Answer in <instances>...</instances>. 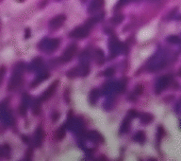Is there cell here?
I'll list each match as a JSON object with an SVG mask.
<instances>
[{
    "mask_svg": "<svg viewBox=\"0 0 181 161\" xmlns=\"http://www.w3.org/2000/svg\"><path fill=\"white\" fill-rule=\"evenodd\" d=\"M78 50V45L76 43H72L71 45H69L65 50L63 51L62 55H61V61L63 63H67V62H70L72 59L74 58L76 52Z\"/></svg>",
    "mask_w": 181,
    "mask_h": 161,
    "instance_id": "5",
    "label": "cell"
},
{
    "mask_svg": "<svg viewBox=\"0 0 181 161\" xmlns=\"http://www.w3.org/2000/svg\"><path fill=\"white\" fill-rule=\"evenodd\" d=\"M95 57L97 59V63H102L105 60V55H104V52L102 51V49L98 48L96 49V52H95Z\"/></svg>",
    "mask_w": 181,
    "mask_h": 161,
    "instance_id": "15",
    "label": "cell"
},
{
    "mask_svg": "<svg viewBox=\"0 0 181 161\" xmlns=\"http://www.w3.org/2000/svg\"><path fill=\"white\" fill-rule=\"evenodd\" d=\"M118 91V83H108L105 87H104V93L107 95L113 94Z\"/></svg>",
    "mask_w": 181,
    "mask_h": 161,
    "instance_id": "11",
    "label": "cell"
},
{
    "mask_svg": "<svg viewBox=\"0 0 181 161\" xmlns=\"http://www.w3.org/2000/svg\"><path fill=\"white\" fill-rule=\"evenodd\" d=\"M43 138H44V132L41 128H39L37 132H36V135H35V142H36V145H41L42 141H43Z\"/></svg>",
    "mask_w": 181,
    "mask_h": 161,
    "instance_id": "13",
    "label": "cell"
},
{
    "mask_svg": "<svg viewBox=\"0 0 181 161\" xmlns=\"http://www.w3.org/2000/svg\"><path fill=\"white\" fill-rule=\"evenodd\" d=\"M123 20H124V15H123V14H117V15L113 16L112 18H111V22H112L113 25H118V24H120Z\"/></svg>",
    "mask_w": 181,
    "mask_h": 161,
    "instance_id": "16",
    "label": "cell"
},
{
    "mask_svg": "<svg viewBox=\"0 0 181 161\" xmlns=\"http://www.w3.org/2000/svg\"><path fill=\"white\" fill-rule=\"evenodd\" d=\"M114 72H115L114 69L112 68H107V69L104 71V75H105L106 77H111V76H113Z\"/></svg>",
    "mask_w": 181,
    "mask_h": 161,
    "instance_id": "20",
    "label": "cell"
},
{
    "mask_svg": "<svg viewBox=\"0 0 181 161\" xmlns=\"http://www.w3.org/2000/svg\"><path fill=\"white\" fill-rule=\"evenodd\" d=\"M91 28H92V25H90L88 22H86L84 25L79 26L76 28H74L69 33V36L71 38H74V39H83L89 35Z\"/></svg>",
    "mask_w": 181,
    "mask_h": 161,
    "instance_id": "2",
    "label": "cell"
},
{
    "mask_svg": "<svg viewBox=\"0 0 181 161\" xmlns=\"http://www.w3.org/2000/svg\"><path fill=\"white\" fill-rule=\"evenodd\" d=\"M105 4V0H92L88 6V12L90 13H95L99 12Z\"/></svg>",
    "mask_w": 181,
    "mask_h": 161,
    "instance_id": "8",
    "label": "cell"
},
{
    "mask_svg": "<svg viewBox=\"0 0 181 161\" xmlns=\"http://www.w3.org/2000/svg\"><path fill=\"white\" fill-rule=\"evenodd\" d=\"M59 46H60V40L59 39H56V38H53V39L45 38V39H44L40 43L39 48L43 51L53 52V51H55L59 48Z\"/></svg>",
    "mask_w": 181,
    "mask_h": 161,
    "instance_id": "4",
    "label": "cell"
},
{
    "mask_svg": "<svg viewBox=\"0 0 181 161\" xmlns=\"http://www.w3.org/2000/svg\"><path fill=\"white\" fill-rule=\"evenodd\" d=\"M142 92H143V86H142V85L139 84V85H137V86L135 87V93H136L137 95H141Z\"/></svg>",
    "mask_w": 181,
    "mask_h": 161,
    "instance_id": "23",
    "label": "cell"
},
{
    "mask_svg": "<svg viewBox=\"0 0 181 161\" xmlns=\"http://www.w3.org/2000/svg\"><path fill=\"white\" fill-rule=\"evenodd\" d=\"M43 66H44L43 60L40 57H37V58H35L34 60H32V62L30 63L29 69L32 70V71H40L41 68H43Z\"/></svg>",
    "mask_w": 181,
    "mask_h": 161,
    "instance_id": "10",
    "label": "cell"
},
{
    "mask_svg": "<svg viewBox=\"0 0 181 161\" xmlns=\"http://www.w3.org/2000/svg\"><path fill=\"white\" fill-rule=\"evenodd\" d=\"M126 85V80H120V82H118V91L119 92H124L125 88Z\"/></svg>",
    "mask_w": 181,
    "mask_h": 161,
    "instance_id": "19",
    "label": "cell"
},
{
    "mask_svg": "<svg viewBox=\"0 0 181 161\" xmlns=\"http://www.w3.org/2000/svg\"><path fill=\"white\" fill-rule=\"evenodd\" d=\"M98 97H99V92L97 89H93L90 93V102L92 103H94L97 100H98Z\"/></svg>",
    "mask_w": 181,
    "mask_h": 161,
    "instance_id": "14",
    "label": "cell"
},
{
    "mask_svg": "<svg viewBox=\"0 0 181 161\" xmlns=\"http://www.w3.org/2000/svg\"><path fill=\"white\" fill-rule=\"evenodd\" d=\"M35 105H36V107H40V104H39V102L38 101H36V103H35ZM38 109H40V108H38ZM33 110H34V113L36 114V113H39V110H37V109H35V108H33Z\"/></svg>",
    "mask_w": 181,
    "mask_h": 161,
    "instance_id": "25",
    "label": "cell"
},
{
    "mask_svg": "<svg viewBox=\"0 0 181 161\" xmlns=\"http://www.w3.org/2000/svg\"><path fill=\"white\" fill-rule=\"evenodd\" d=\"M167 41L171 44H174V45H177L180 43V38L176 35H172L170 37L167 38Z\"/></svg>",
    "mask_w": 181,
    "mask_h": 161,
    "instance_id": "18",
    "label": "cell"
},
{
    "mask_svg": "<svg viewBox=\"0 0 181 161\" xmlns=\"http://www.w3.org/2000/svg\"><path fill=\"white\" fill-rule=\"evenodd\" d=\"M179 75L181 76V68H180V70H179Z\"/></svg>",
    "mask_w": 181,
    "mask_h": 161,
    "instance_id": "27",
    "label": "cell"
},
{
    "mask_svg": "<svg viewBox=\"0 0 181 161\" xmlns=\"http://www.w3.org/2000/svg\"><path fill=\"white\" fill-rule=\"evenodd\" d=\"M130 1H132V0H119V2L116 6V8H119V7H122L124 5H126V3H129Z\"/></svg>",
    "mask_w": 181,
    "mask_h": 161,
    "instance_id": "24",
    "label": "cell"
},
{
    "mask_svg": "<svg viewBox=\"0 0 181 161\" xmlns=\"http://www.w3.org/2000/svg\"><path fill=\"white\" fill-rule=\"evenodd\" d=\"M24 68H25L24 63H19L15 66L13 72H12V78H11L10 83H9V89L10 90L17 88L21 84Z\"/></svg>",
    "mask_w": 181,
    "mask_h": 161,
    "instance_id": "1",
    "label": "cell"
},
{
    "mask_svg": "<svg viewBox=\"0 0 181 161\" xmlns=\"http://www.w3.org/2000/svg\"><path fill=\"white\" fill-rule=\"evenodd\" d=\"M57 1H60V0H57Z\"/></svg>",
    "mask_w": 181,
    "mask_h": 161,
    "instance_id": "28",
    "label": "cell"
},
{
    "mask_svg": "<svg viewBox=\"0 0 181 161\" xmlns=\"http://www.w3.org/2000/svg\"><path fill=\"white\" fill-rule=\"evenodd\" d=\"M63 137H64V130L61 128V129H60V130H58L57 135H56V138H57L58 139H61Z\"/></svg>",
    "mask_w": 181,
    "mask_h": 161,
    "instance_id": "22",
    "label": "cell"
},
{
    "mask_svg": "<svg viewBox=\"0 0 181 161\" xmlns=\"http://www.w3.org/2000/svg\"><path fill=\"white\" fill-rule=\"evenodd\" d=\"M170 82H171V79H170L169 76H162V77H160L157 81V83H156V86H155L156 93L159 94L160 92H162L165 88L168 87V85L170 84Z\"/></svg>",
    "mask_w": 181,
    "mask_h": 161,
    "instance_id": "6",
    "label": "cell"
},
{
    "mask_svg": "<svg viewBox=\"0 0 181 161\" xmlns=\"http://www.w3.org/2000/svg\"><path fill=\"white\" fill-rule=\"evenodd\" d=\"M152 119H153V116L150 114H147V113L143 114L141 116V122H143V123H149L150 121H152Z\"/></svg>",
    "mask_w": 181,
    "mask_h": 161,
    "instance_id": "17",
    "label": "cell"
},
{
    "mask_svg": "<svg viewBox=\"0 0 181 161\" xmlns=\"http://www.w3.org/2000/svg\"><path fill=\"white\" fill-rule=\"evenodd\" d=\"M108 48H110V53L111 57H116L119 53L123 52V50H126L125 45H123L115 36H112L110 39V44H108Z\"/></svg>",
    "mask_w": 181,
    "mask_h": 161,
    "instance_id": "3",
    "label": "cell"
},
{
    "mask_svg": "<svg viewBox=\"0 0 181 161\" xmlns=\"http://www.w3.org/2000/svg\"><path fill=\"white\" fill-rule=\"evenodd\" d=\"M65 20H66V16H65L64 14H59V15L53 17V18L50 20V22H49V27H50L51 29L56 30V29L60 28L63 25V23L65 22Z\"/></svg>",
    "mask_w": 181,
    "mask_h": 161,
    "instance_id": "7",
    "label": "cell"
},
{
    "mask_svg": "<svg viewBox=\"0 0 181 161\" xmlns=\"http://www.w3.org/2000/svg\"><path fill=\"white\" fill-rule=\"evenodd\" d=\"M48 77H49V74H48L46 71H42V72H40V73L38 74V77L32 82L31 86H32V87L37 86L38 84H40L43 81H45V80L47 79Z\"/></svg>",
    "mask_w": 181,
    "mask_h": 161,
    "instance_id": "12",
    "label": "cell"
},
{
    "mask_svg": "<svg viewBox=\"0 0 181 161\" xmlns=\"http://www.w3.org/2000/svg\"><path fill=\"white\" fill-rule=\"evenodd\" d=\"M58 84H59V81L57 80V81H55L43 94H42V97H41V100H47V99H49L50 97L53 95V93L56 91V89H57V86H58Z\"/></svg>",
    "mask_w": 181,
    "mask_h": 161,
    "instance_id": "9",
    "label": "cell"
},
{
    "mask_svg": "<svg viewBox=\"0 0 181 161\" xmlns=\"http://www.w3.org/2000/svg\"><path fill=\"white\" fill-rule=\"evenodd\" d=\"M137 141H140V142H142L143 140H144V133H142V132H140V133H138L137 134V136L134 138Z\"/></svg>",
    "mask_w": 181,
    "mask_h": 161,
    "instance_id": "21",
    "label": "cell"
},
{
    "mask_svg": "<svg viewBox=\"0 0 181 161\" xmlns=\"http://www.w3.org/2000/svg\"><path fill=\"white\" fill-rule=\"evenodd\" d=\"M30 35V29L29 28H26V38H28Z\"/></svg>",
    "mask_w": 181,
    "mask_h": 161,
    "instance_id": "26",
    "label": "cell"
}]
</instances>
